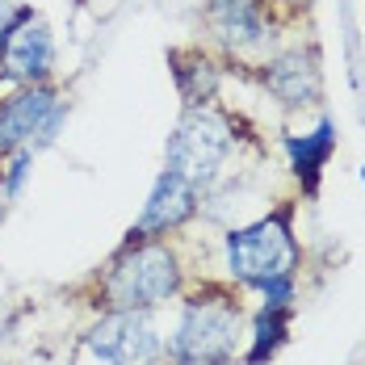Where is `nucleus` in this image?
Instances as JSON below:
<instances>
[{"instance_id":"nucleus-1","label":"nucleus","mask_w":365,"mask_h":365,"mask_svg":"<svg viewBox=\"0 0 365 365\" xmlns=\"http://www.w3.org/2000/svg\"><path fill=\"white\" fill-rule=\"evenodd\" d=\"M244 298L227 282H202L185 294L177 331L168 336L173 365H231L244 340Z\"/></svg>"},{"instance_id":"nucleus-2","label":"nucleus","mask_w":365,"mask_h":365,"mask_svg":"<svg viewBox=\"0 0 365 365\" xmlns=\"http://www.w3.org/2000/svg\"><path fill=\"white\" fill-rule=\"evenodd\" d=\"M181 286H185L181 260L164 240L126 235V244L97 273L93 307H106V311H155L160 302L177 298Z\"/></svg>"},{"instance_id":"nucleus-3","label":"nucleus","mask_w":365,"mask_h":365,"mask_svg":"<svg viewBox=\"0 0 365 365\" xmlns=\"http://www.w3.org/2000/svg\"><path fill=\"white\" fill-rule=\"evenodd\" d=\"M294 210L282 206L264 219L248 222V227H235L227 231L222 240V256H227V269L240 286H269V282H282V277H298V240H294Z\"/></svg>"},{"instance_id":"nucleus-4","label":"nucleus","mask_w":365,"mask_h":365,"mask_svg":"<svg viewBox=\"0 0 365 365\" xmlns=\"http://www.w3.org/2000/svg\"><path fill=\"white\" fill-rule=\"evenodd\" d=\"M231 147H235V130L227 113H219L215 106H185L181 122L168 139V168L202 189L219 177Z\"/></svg>"},{"instance_id":"nucleus-5","label":"nucleus","mask_w":365,"mask_h":365,"mask_svg":"<svg viewBox=\"0 0 365 365\" xmlns=\"http://www.w3.org/2000/svg\"><path fill=\"white\" fill-rule=\"evenodd\" d=\"M84 344L106 365H164L168 344L155 328L151 311H106L101 324H93Z\"/></svg>"},{"instance_id":"nucleus-6","label":"nucleus","mask_w":365,"mask_h":365,"mask_svg":"<svg viewBox=\"0 0 365 365\" xmlns=\"http://www.w3.org/2000/svg\"><path fill=\"white\" fill-rule=\"evenodd\" d=\"M63 118H68V101L46 80L17 88L9 101H0V151H13V147L38 151V147H46L59 135Z\"/></svg>"},{"instance_id":"nucleus-7","label":"nucleus","mask_w":365,"mask_h":365,"mask_svg":"<svg viewBox=\"0 0 365 365\" xmlns=\"http://www.w3.org/2000/svg\"><path fill=\"white\" fill-rule=\"evenodd\" d=\"M55 68V38L46 17L34 9H13V21L0 34V80L9 84H42Z\"/></svg>"},{"instance_id":"nucleus-8","label":"nucleus","mask_w":365,"mask_h":365,"mask_svg":"<svg viewBox=\"0 0 365 365\" xmlns=\"http://www.w3.org/2000/svg\"><path fill=\"white\" fill-rule=\"evenodd\" d=\"M260 84L269 88L273 101H282L286 110L315 106L324 97V72H319V51L315 46H290L273 59L260 63Z\"/></svg>"},{"instance_id":"nucleus-9","label":"nucleus","mask_w":365,"mask_h":365,"mask_svg":"<svg viewBox=\"0 0 365 365\" xmlns=\"http://www.w3.org/2000/svg\"><path fill=\"white\" fill-rule=\"evenodd\" d=\"M273 0H210L206 4V26L227 51L244 55L273 38Z\"/></svg>"},{"instance_id":"nucleus-10","label":"nucleus","mask_w":365,"mask_h":365,"mask_svg":"<svg viewBox=\"0 0 365 365\" xmlns=\"http://www.w3.org/2000/svg\"><path fill=\"white\" fill-rule=\"evenodd\" d=\"M193 210H197V185L185 181L181 173H173V168H164L160 181L151 185V197H147L139 222L130 227V235L160 240V235L185 227V222L193 219Z\"/></svg>"},{"instance_id":"nucleus-11","label":"nucleus","mask_w":365,"mask_h":365,"mask_svg":"<svg viewBox=\"0 0 365 365\" xmlns=\"http://www.w3.org/2000/svg\"><path fill=\"white\" fill-rule=\"evenodd\" d=\"M331 151H336V126H331L328 118H324L311 135H290V139H286L290 168H294V177H298V185H302L307 197L319 193V177H324V168H328Z\"/></svg>"},{"instance_id":"nucleus-12","label":"nucleus","mask_w":365,"mask_h":365,"mask_svg":"<svg viewBox=\"0 0 365 365\" xmlns=\"http://www.w3.org/2000/svg\"><path fill=\"white\" fill-rule=\"evenodd\" d=\"M168 63H173V80H177V93H181L185 106H210L215 101V93H219V68L202 51H193V46L173 51Z\"/></svg>"},{"instance_id":"nucleus-13","label":"nucleus","mask_w":365,"mask_h":365,"mask_svg":"<svg viewBox=\"0 0 365 365\" xmlns=\"http://www.w3.org/2000/svg\"><path fill=\"white\" fill-rule=\"evenodd\" d=\"M290 324H294V307H260L252 319V344H248V365H264L277 357V349L290 340Z\"/></svg>"},{"instance_id":"nucleus-14","label":"nucleus","mask_w":365,"mask_h":365,"mask_svg":"<svg viewBox=\"0 0 365 365\" xmlns=\"http://www.w3.org/2000/svg\"><path fill=\"white\" fill-rule=\"evenodd\" d=\"M13 21V4L9 0H0V34H4V26Z\"/></svg>"},{"instance_id":"nucleus-15","label":"nucleus","mask_w":365,"mask_h":365,"mask_svg":"<svg viewBox=\"0 0 365 365\" xmlns=\"http://www.w3.org/2000/svg\"><path fill=\"white\" fill-rule=\"evenodd\" d=\"M361 181H365V164H361Z\"/></svg>"}]
</instances>
